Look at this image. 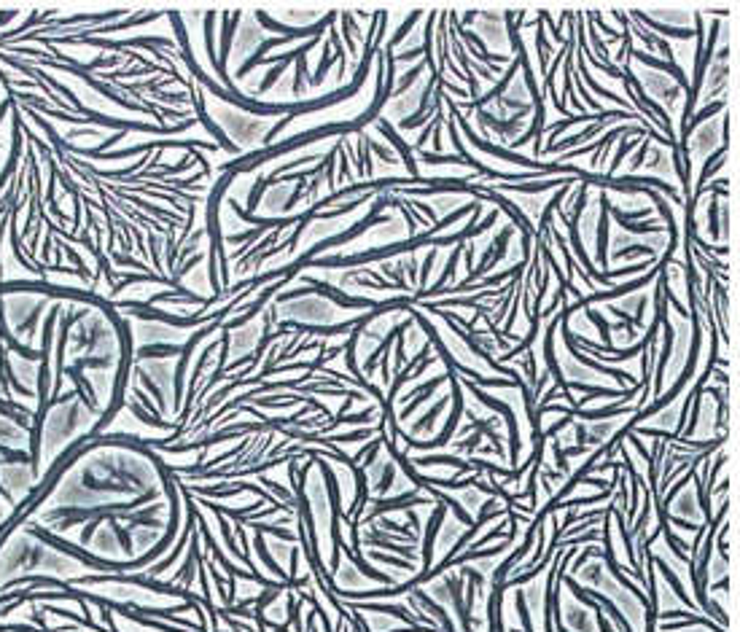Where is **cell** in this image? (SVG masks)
Masks as SVG:
<instances>
[{"mask_svg":"<svg viewBox=\"0 0 740 632\" xmlns=\"http://www.w3.org/2000/svg\"><path fill=\"white\" fill-rule=\"evenodd\" d=\"M353 32H356L358 38H364V30H358V27H353ZM345 40H348V48L353 51V48H356V40L350 38V32H348V30H345Z\"/></svg>","mask_w":740,"mask_h":632,"instance_id":"6da1fadb","label":"cell"}]
</instances>
